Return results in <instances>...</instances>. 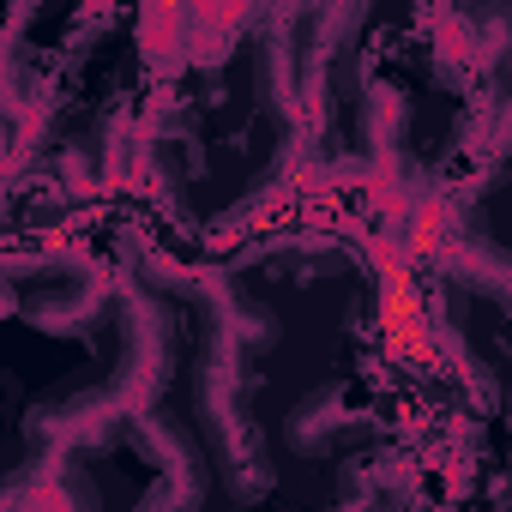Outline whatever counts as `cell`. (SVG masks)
<instances>
[{
  "label": "cell",
  "mask_w": 512,
  "mask_h": 512,
  "mask_svg": "<svg viewBox=\"0 0 512 512\" xmlns=\"http://www.w3.org/2000/svg\"><path fill=\"white\" fill-rule=\"evenodd\" d=\"M241 344L229 332L211 338V356H205V374H199V428L211 440V458L223 464L229 488L241 500L266 494L272 488V464H266V446H260V428L241 410Z\"/></svg>",
  "instance_id": "6da1fadb"
},
{
  "label": "cell",
  "mask_w": 512,
  "mask_h": 512,
  "mask_svg": "<svg viewBox=\"0 0 512 512\" xmlns=\"http://www.w3.org/2000/svg\"><path fill=\"white\" fill-rule=\"evenodd\" d=\"M169 380V320L151 296H127L121 308V374H115V392L121 404L139 416L145 398Z\"/></svg>",
  "instance_id": "7a4b0ae2"
},
{
  "label": "cell",
  "mask_w": 512,
  "mask_h": 512,
  "mask_svg": "<svg viewBox=\"0 0 512 512\" xmlns=\"http://www.w3.org/2000/svg\"><path fill=\"white\" fill-rule=\"evenodd\" d=\"M350 428H356V416H350V404H344L338 386H320V392L290 416V440H296V452H332V446H338L332 434H350Z\"/></svg>",
  "instance_id": "3957f363"
},
{
  "label": "cell",
  "mask_w": 512,
  "mask_h": 512,
  "mask_svg": "<svg viewBox=\"0 0 512 512\" xmlns=\"http://www.w3.org/2000/svg\"><path fill=\"white\" fill-rule=\"evenodd\" d=\"M181 7L199 19V37H205V67H217L235 43H241V31L260 19V0H181Z\"/></svg>",
  "instance_id": "277c9868"
},
{
  "label": "cell",
  "mask_w": 512,
  "mask_h": 512,
  "mask_svg": "<svg viewBox=\"0 0 512 512\" xmlns=\"http://www.w3.org/2000/svg\"><path fill=\"white\" fill-rule=\"evenodd\" d=\"M302 7H308V0H272V13H278V19H290V13H302Z\"/></svg>",
  "instance_id": "5b68a950"
}]
</instances>
